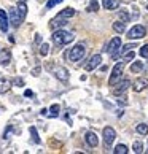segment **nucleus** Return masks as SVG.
Masks as SVG:
<instances>
[{
	"label": "nucleus",
	"mask_w": 148,
	"mask_h": 154,
	"mask_svg": "<svg viewBox=\"0 0 148 154\" xmlns=\"http://www.w3.org/2000/svg\"><path fill=\"white\" fill-rule=\"evenodd\" d=\"M145 35H147V29L140 24H135L129 32H127V38H131V40H140Z\"/></svg>",
	"instance_id": "obj_5"
},
{
	"label": "nucleus",
	"mask_w": 148,
	"mask_h": 154,
	"mask_svg": "<svg viewBox=\"0 0 148 154\" xmlns=\"http://www.w3.org/2000/svg\"><path fill=\"white\" fill-rule=\"evenodd\" d=\"M135 130L140 133V135H148V124H137Z\"/></svg>",
	"instance_id": "obj_24"
},
{
	"label": "nucleus",
	"mask_w": 148,
	"mask_h": 154,
	"mask_svg": "<svg viewBox=\"0 0 148 154\" xmlns=\"http://www.w3.org/2000/svg\"><path fill=\"white\" fill-rule=\"evenodd\" d=\"M100 62H102V56H100V54H94V56H91L89 61L85 64V70H86V72H91V70L97 68V67L100 65Z\"/></svg>",
	"instance_id": "obj_8"
},
{
	"label": "nucleus",
	"mask_w": 148,
	"mask_h": 154,
	"mask_svg": "<svg viewBox=\"0 0 148 154\" xmlns=\"http://www.w3.org/2000/svg\"><path fill=\"white\" fill-rule=\"evenodd\" d=\"M48 52H49V45L48 43H43V45H40V56H48Z\"/></svg>",
	"instance_id": "obj_28"
},
{
	"label": "nucleus",
	"mask_w": 148,
	"mask_h": 154,
	"mask_svg": "<svg viewBox=\"0 0 148 154\" xmlns=\"http://www.w3.org/2000/svg\"><path fill=\"white\" fill-rule=\"evenodd\" d=\"M8 27H10V18L8 15L5 13V10H0V30L3 33L8 32Z\"/></svg>",
	"instance_id": "obj_11"
},
{
	"label": "nucleus",
	"mask_w": 148,
	"mask_h": 154,
	"mask_svg": "<svg viewBox=\"0 0 148 154\" xmlns=\"http://www.w3.org/2000/svg\"><path fill=\"white\" fill-rule=\"evenodd\" d=\"M115 138H116L115 129H113V127H105V129H104V145H105L107 149L112 148V143L115 142Z\"/></svg>",
	"instance_id": "obj_6"
},
{
	"label": "nucleus",
	"mask_w": 148,
	"mask_h": 154,
	"mask_svg": "<svg viewBox=\"0 0 148 154\" xmlns=\"http://www.w3.org/2000/svg\"><path fill=\"white\" fill-rule=\"evenodd\" d=\"M113 30L118 33H124L126 32V22L124 21H115L113 22Z\"/></svg>",
	"instance_id": "obj_19"
},
{
	"label": "nucleus",
	"mask_w": 148,
	"mask_h": 154,
	"mask_svg": "<svg viewBox=\"0 0 148 154\" xmlns=\"http://www.w3.org/2000/svg\"><path fill=\"white\" fill-rule=\"evenodd\" d=\"M19 2H26V0H19Z\"/></svg>",
	"instance_id": "obj_37"
},
{
	"label": "nucleus",
	"mask_w": 148,
	"mask_h": 154,
	"mask_svg": "<svg viewBox=\"0 0 148 154\" xmlns=\"http://www.w3.org/2000/svg\"><path fill=\"white\" fill-rule=\"evenodd\" d=\"M48 116L49 118H58L59 116V111H60V106L58 105V103H54V105H51V108L48 110Z\"/></svg>",
	"instance_id": "obj_20"
},
{
	"label": "nucleus",
	"mask_w": 148,
	"mask_h": 154,
	"mask_svg": "<svg viewBox=\"0 0 148 154\" xmlns=\"http://www.w3.org/2000/svg\"><path fill=\"white\" fill-rule=\"evenodd\" d=\"M132 151L135 153V154H140L143 151V145H142V142H134V145H132Z\"/></svg>",
	"instance_id": "obj_26"
},
{
	"label": "nucleus",
	"mask_w": 148,
	"mask_h": 154,
	"mask_svg": "<svg viewBox=\"0 0 148 154\" xmlns=\"http://www.w3.org/2000/svg\"><path fill=\"white\" fill-rule=\"evenodd\" d=\"M120 48H121V38L120 37H113L112 40H110V43H108V48H107V52H108L110 56H112L113 59H118V51H120Z\"/></svg>",
	"instance_id": "obj_4"
},
{
	"label": "nucleus",
	"mask_w": 148,
	"mask_h": 154,
	"mask_svg": "<svg viewBox=\"0 0 148 154\" xmlns=\"http://www.w3.org/2000/svg\"><path fill=\"white\" fill-rule=\"evenodd\" d=\"M140 56L145 57V59H148V45H143L142 48H140Z\"/></svg>",
	"instance_id": "obj_33"
},
{
	"label": "nucleus",
	"mask_w": 148,
	"mask_h": 154,
	"mask_svg": "<svg viewBox=\"0 0 148 154\" xmlns=\"http://www.w3.org/2000/svg\"><path fill=\"white\" fill-rule=\"evenodd\" d=\"M24 95H26V97H32V95H33V92L30 91V89H26V91H24Z\"/></svg>",
	"instance_id": "obj_36"
},
{
	"label": "nucleus",
	"mask_w": 148,
	"mask_h": 154,
	"mask_svg": "<svg viewBox=\"0 0 148 154\" xmlns=\"http://www.w3.org/2000/svg\"><path fill=\"white\" fill-rule=\"evenodd\" d=\"M132 48H135V45H134V43H129V45H124V46H121V48H120V56H124L126 52H129Z\"/></svg>",
	"instance_id": "obj_25"
},
{
	"label": "nucleus",
	"mask_w": 148,
	"mask_h": 154,
	"mask_svg": "<svg viewBox=\"0 0 148 154\" xmlns=\"http://www.w3.org/2000/svg\"><path fill=\"white\" fill-rule=\"evenodd\" d=\"M123 72H124V62H118L115 64V67L112 68V75H110L108 79V84L110 86H115L123 79Z\"/></svg>",
	"instance_id": "obj_3"
},
{
	"label": "nucleus",
	"mask_w": 148,
	"mask_h": 154,
	"mask_svg": "<svg viewBox=\"0 0 148 154\" xmlns=\"http://www.w3.org/2000/svg\"><path fill=\"white\" fill-rule=\"evenodd\" d=\"M113 153H115V154H126L127 153V146L121 143V145H118L115 149H113Z\"/></svg>",
	"instance_id": "obj_27"
},
{
	"label": "nucleus",
	"mask_w": 148,
	"mask_h": 154,
	"mask_svg": "<svg viewBox=\"0 0 148 154\" xmlns=\"http://www.w3.org/2000/svg\"><path fill=\"white\" fill-rule=\"evenodd\" d=\"M54 76L58 79H60V81H67V79H69V72H67V68H64V67H56Z\"/></svg>",
	"instance_id": "obj_12"
},
{
	"label": "nucleus",
	"mask_w": 148,
	"mask_h": 154,
	"mask_svg": "<svg viewBox=\"0 0 148 154\" xmlns=\"http://www.w3.org/2000/svg\"><path fill=\"white\" fill-rule=\"evenodd\" d=\"M18 11H19V15H21L22 21H24L26 15H27V5H26V2H19L18 3Z\"/></svg>",
	"instance_id": "obj_22"
},
{
	"label": "nucleus",
	"mask_w": 148,
	"mask_h": 154,
	"mask_svg": "<svg viewBox=\"0 0 148 154\" xmlns=\"http://www.w3.org/2000/svg\"><path fill=\"white\" fill-rule=\"evenodd\" d=\"M10 61H11V52L8 49H2L0 51V65L6 67L10 64Z\"/></svg>",
	"instance_id": "obj_15"
},
{
	"label": "nucleus",
	"mask_w": 148,
	"mask_h": 154,
	"mask_svg": "<svg viewBox=\"0 0 148 154\" xmlns=\"http://www.w3.org/2000/svg\"><path fill=\"white\" fill-rule=\"evenodd\" d=\"M120 19H121V21H124V22H127V21H129V15L123 10V11H120Z\"/></svg>",
	"instance_id": "obj_34"
},
{
	"label": "nucleus",
	"mask_w": 148,
	"mask_h": 154,
	"mask_svg": "<svg viewBox=\"0 0 148 154\" xmlns=\"http://www.w3.org/2000/svg\"><path fill=\"white\" fill-rule=\"evenodd\" d=\"M40 70H42L40 67H35V68L32 70V75H33V76H38V75H40Z\"/></svg>",
	"instance_id": "obj_35"
},
{
	"label": "nucleus",
	"mask_w": 148,
	"mask_h": 154,
	"mask_svg": "<svg viewBox=\"0 0 148 154\" xmlns=\"http://www.w3.org/2000/svg\"><path fill=\"white\" fill-rule=\"evenodd\" d=\"M148 88V79L147 78H137L132 84V91L134 92H142Z\"/></svg>",
	"instance_id": "obj_10"
},
{
	"label": "nucleus",
	"mask_w": 148,
	"mask_h": 154,
	"mask_svg": "<svg viewBox=\"0 0 148 154\" xmlns=\"http://www.w3.org/2000/svg\"><path fill=\"white\" fill-rule=\"evenodd\" d=\"M8 18H10V24H11L13 27L18 29L19 26H21L22 18H21V15H19V11H18V6H15V8H10V15H8Z\"/></svg>",
	"instance_id": "obj_7"
},
{
	"label": "nucleus",
	"mask_w": 148,
	"mask_h": 154,
	"mask_svg": "<svg viewBox=\"0 0 148 154\" xmlns=\"http://www.w3.org/2000/svg\"><path fill=\"white\" fill-rule=\"evenodd\" d=\"M29 132H30V135H32V142L35 143V145H40V142H42V140H40V137H38V132H37V129L35 127H30L29 129Z\"/></svg>",
	"instance_id": "obj_23"
},
{
	"label": "nucleus",
	"mask_w": 148,
	"mask_h": 154,
	"mask_svg": "<svg viewBox=\"0 0 148 154\" xmlns=\"http://www.w3.org/2000/svg\"><path fill=\"white\" fill-rule=\"evenodd\" d=\"M120 3L121 0H104L102 5L105 10H108V11H113V10H118L120 8Z\"/></svg>",
	"instance_id": "obj_13"
},
{
	"label": "nucleus",
	"mask_w": 148,
	"mask_h": 154,
	"mask_svg": "<svg viewBox=\"0 0 148 154\" xmlns=\"http://www.w3.org/2000/svg\"><path fill=\"white\" fill-rule=\"evenodd\" d=\"M85 54H86V45L85 43H78L67 52V59L70 62H78L85 57Z\"/></svg>",
	"instance_id": "obj_2"
},
{
	"label": "nucleus",
	"mask_w": 148,
	"mask_h": 154,
	"mask_svg": "<svg viewBox=\"0 0 148 154\" xmlns=\"http://www.w3.org/2000/svg\"><path fill=\"white\" fill-rule=\"evenodd\" d=\"M129 86H131L129 79H126V78L121 79L118 84H115V88H113V94H115V95H123V94L129 89Z\"/></svg>",
	"instance_id": "obj_9"
},
{
	"label": "nucleus",
	"mask_w": 148,
	"mask_h": 154,
	"mask_svg": "<svg viewBox=\"0 0 148 154\" xmlns=\"http://www.w3.org/2000/svg\"><path fill=\"white\" fill-rule=\"evenodd\" d=\"M75 40V33L73 32H67V30H62V29H58L53 33V41L56 45H69Z\"/></svg>",
	"instance_id": "obj_1"
},
{
	"label": "nucleus",
	"mask_w": 148,
	"mask_h": 154,
	"mask_svg": "<svg viewBox=\"0 0 148 154\" xmlns=\"http://www.w3.org/2000/svg\"><path fill=\"white\" fill-rule=\"evenodd\" d=\"M11 84H13V86H18V88H21V86H24V79H22V78H15V79L11 81Z\"/></svg>",
	"instance_id": "obj_32"
},
{
	"label": "nucleus",
	"mask_w": 148,
	"mask_h": 154,
	"mask_svg": "<svg viewBox=\"0 0 148 154\" xmlns=\"http://www.w3.org/2000/svg\"><path fill=\"white\" fill-rule=\"evenodd\" d=\"M75 13L76 11L73 8H64L58 16H59V18H64V19H70V18H73V16H75Z\"/></svg>",
	"instance_id": "obj_17"
},
{
	"label": "nucleus",
	"mask_w": 148,
	"mask_h": 154,
	"mask_svg": "<svg viewBox=\"0 0 148 154\" xmlns=\"http://www.w3.org/2000/svg\"><path fill=\"white\" fill-rule=\"evenodd\" d=\"M67 24V19H64V18H59V16H56L54 19L51 21V29H54V30H58V29H60V27H64V26Z\"/></svg>",
	"instance_id": "obj_16"
},
{
	"label": "nucleus",
	"mask_w": 148,
	"mask_h": 154,
	"mask_svg": "<svg viewBox=\"0 0 148 154\" xmlns=\"http://www.w3.org/2000/svg\"><path fill=\"white\" fill-rule=\"evenodd\" d=\"M134 57H135V54H134L132 51H129V52H126V54L123 56V62H124V64H126V62H131Z\"/></svg>",
	"instance_id": "obj_29"
},
{
	"label": "nucleus",
	"mask_w": 148,
	"mask_h": 154,
	"mask_svg": "<svg viewBox=\"0 0 148 154\" xmlns=\"http://www.w3.org/2000/svg\"><path fill=\"white\" fill-rule=\"evenodd\" d=\"M89 11H97L99 10V2L97 0H91V5H89Z\"/></svg>",
	"instance_id": "obj_31"
},
{
	"label": "nucleus",
	"mask_w": 148,
	"mask_h": 154,
	"mask_svg": "<svg viewBox=\"0 0 148 154\" xmlns=\"http://www.w3.org/2000/svg\"><path fill=\"white\" fill-rule=\"evenodd\" d=\"M11 86H13L11 81H8V79H5V78H0V94L8 92Z\"/></svg>",
	"instance_id": "obj_18"
},
{
	"label": "nucleus",
	"mask_w": 148,
	"mask_h": 154,
	"mask_svg": "<svg viewBox=\"0 0 148 154\" xmlns=\"http://www.w3.org/2000/svg\"><path fill=\"white\" fill-rule=\"evenodd\" d=\"M85 140H86V143H88L91 148H94V146L99 145V138H97V135H96L94 132H86Z\"/></svg>",
	"instance_id": "obj_14"
},
{
	"label": "nucleus",
	"mask_w": 148,
	"mask_h": 154,
	"mask_svg": "<svg viewBox=\"0 0 148 154\" xmlns=\"http://www.w3.org/2000/svg\"><path fill=\"white\" fill-rule=\"evenodd\" d=\"M60 2H62V0H48V2H46V10L54 8V6H56V5H59Z\"/></svg>",
	"instance_id": "obj_30"
},
{
	"label": "nucleus",
	"mask_w": 148,
	"mask_h": 154,
	"mask_svg": "<svg viewBox=\"0 0 148 154\" xmlns=\"http://www.w3.org/2000/svg\"><path fill=\"white\" fill-rule=\"evenodd\" d=\"M142 70H143V64L140 61H135V62L131 64V72L132 73H140Z\"/></svg>",
	"instance_id": "obj_21"
}]
</instances>
